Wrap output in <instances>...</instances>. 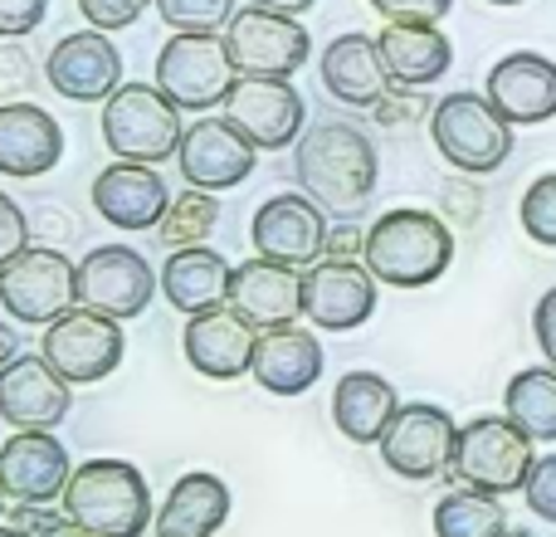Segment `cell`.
I'll return each mask as SVG.
<instances>
[{
  "label": "cell",
  "instance_id": "obj_12",
  "mask_svg": "<svg viewBox=\"0 0 556 537\" xmlns=\"http://www.w3.org/2000/svg\"><path fill=\"white\" fill-rule=\"evenodd\" d=\"M454 445H459V425L444 405L415 401L401 405V415L391 421V430L381 435V460L401 479H440L444 470H454Z\"/></svg>",
  "mask_w": 556,
  "mask_h": 537
},
{
  "label": "cell",
  "instance_id": "obj_33",
  "mask_svg": "<svg viewBox=\"0 0 556 537\" xmlns=\"http://www.w3.org/2000/svg\"><path fill=\"white\" fill-rule=\"evenodd\" d=\"M215 225H220V201H215V191H195V186H186V191L172 196V205H166L156 235H162L166 250H191V245L211 240Z\"/></svg>",
  "mask_w": 556,
  "mask_h": 537
},
{
  "label": "cell",
  "instance_id": "obj_29",
  "mask_svg": "<svg viewBox=\"0 0 556 537\" xmlns=\"http://www.w3.org/2000/svg\"><path fill=\"white\" fill-rule=\"evenodd\" d=\"M225 519H230V489H225V479L195 470L172 484V494L156 509L152 533L156 537H215L225 528Z\"/></svg>",
  "mask_w": 556,
  "mask_h": 537
},
{
  "label": "cell",
  "instance_id": "obj_36",
  "mask_svg": "<svg viewBox=\"0 0 556 537\" xmlns=\"http://www.w3.org/2000/svg\"><path fill=\"white\" fill-rule=\"evenodd\" d=\"M147 5H156V0H78V15L88 20V29L117 35V29L137 25L147 15Z\"/></svg>",
  "mask_w": 556,
  "mask_h": 537
},
{
  "label": "cell",
  "instance_id": "obj_41",
  "mask_svg": "<svg viewBox=\"0 0 556 537\" xmlns=\"http://www.w3.org/2000/svg\"><path fill=\"white\" fill-rule=\"evenodd\" d=\"M20 250H29V225H25V211L0 191V268L15 260Z\"/></svg>",
  "mask_w": 556,
  "mask_h": 537
},
{
  "label": "cell",
  "instance_id": "obj_13",
  "mask_svg": "<svg viewBox=\"0 0 556 537\" xmlns=\"http://www.w3.org/2000/svg\"><path fill=\"white\" fill-rule=\"evenodd\" d=\"M254 162H260V147L225 113L195 117L181 137V152H176V166L195 191H235L240 182H250Z\"/></svg>",
  "mask_w": 556,
  "mask_h": 537
},
{
  "label": "cell",
  "instance_id": "obj_40",
  "mask_svg": "<svg viewBox=\"0 0 556 537\" xmlns=\"http://www.w3.org/2000/svg\"><path fill=\"white\" fill-rule=\"evenodd\" d=\"M522 499H528V509L538 513V519L556 523V454H542V460L532 464V474H528V489H522Z\"/></svg>",
  "mask_w": 556,
  "mask_h": 537
},
{
  "label": "cell",
  "instance_id": "obj_47",
  "mask_svg": "<svg viewBox=\"0 0 556 537\" xmlns=\"http://www.w3.org/2000/svg\"><path fill=\"white\" fill-rule=\"evenodd\" d=\"M0 537H35V533H25V528H15V523H10V528H0Z\"/></svg>",
  "mask_w": 556,
  "mask_h": 537
},
{
  "label": "cell",
  "instance_id": "obj_3",
  "mask_svg": "<svg viewBox=\"0 0 556 537\" xmlns=\"http://www.w3.org/2000/svg\"><path fill=\"white\" fill-rule=\"evenodd\" d=\"M59 509L78 523L88 537H142L152 513V489H147L142 470L127 460H84L74 464Z\"/></svg>",
  "mask_w": 556,
  "mask_h": 537
},
{
  "label": "cell",
  "instance_id": "obj_14",
  "mask_svg": "<svg viewBox=\"0 0 556 537\" xmlns=\"http://www.w3.org/2000/svg\"><path fill=\"white\" fill-rule=\"evenodd\" d=\"M327 211L317 201H307L303 191H278L254 211L250 240L260 260L288 264V268H307L323 260L327 250Z\"/></svg>",
  "mask_w": 556,
  "mask_h": 537
},
{
  "label": "cell",
  "instance_id": "obj_10",
  "mask_svg": "<svg viewBox=\"0 0 556 537\" xmlns=\"http://www.w3.org/2000/svg\"><path fill=\"white\" fill-rule=\"evenodd\" d=\"M123 323L108 313H93V308H74L59 323L45 327V342H39V357L64 376L68 386H88L103 382V376L117 372L123 362Z\"/></svg>",
  "mask_w": 556,
  "mask_h": 537
},
{
  "label": "cell",
  "instance_id": "obj_22",
  "mask_svg": "<svg viewBox=\"0 0 556 537\" xmlns=\"http://www.w3.org/2000/svg\"><path fill=\"white\" fill-rule=\"evenodd\" d=\"M172 205L162 172L142 162H113L93 176V211L113 230H156Z\"/></svg>",
  "mask_w": 556,
  "mask_h": 537
},
{
  "label": "cell",
  "instance_id": "obj_1",
  "mask_svg": "<svg viewBox=\"0 0 556 537\" xmlns=\"http://www.w3.org/2000/svg\"><path fill=\"white\" fill-rule=\"evenodd\" d=\"M293 176H298L307 201H317L323 211L356 215L366 201H371L381 162H376V147L362 127L332 117V123H317L298 137Z\"/></svg>",
  "mask_w": 556,
  "mask_h": 537
},
{
  "label": "cell",
  "instance_id": "obj_4",
  "mask_svg": "<svg viewBox=\"0 0 556 537\" xmlns=\"http://www.w3.org/2000/svg\"><path fill=\"white\" fill-rule=\"evenodd\" d=\"M103 142L117 162H142V166H162L166 157L181 152V108L162 93L156 84H123L113 98L103 103Z\"/></svg>",
  "mask_w": 556,
  "mask_h": 537
},
{
  "label": "cell",
  "instance_id": "obj_27",
  "mask_svg": "<svg viewBox=\"0 0 556 537\" xmlns=\"http://www.w3.org/2000/svg\"><path fill=\"white\" fill-rule=\"evenodd\" d=\"M230 278H235V264L225 260V254H215L211 245H191V250L166 254L162 294L172 308L195 317V313H211V308L230 303Z\"/></svg>",
  "mask_w": 556,
  "mask_h": 537
},
{
  "label": "cell",
  "instance_id": "obj_9",
  "mask_svg": "<svg viewBox=\"0 0 556 537\" xmlns=\"http://www.w3.org/2000/svg\"><path fill=\"white\" fill-rule=\"evenodd\" d=\"M225 49H230L240 78H293L313 54V35L298 15L244 5L225 25Z\"/></svg>",
  "mask_w": 556,
  "mask_h": 537
},
{
  "label": "cell",
  "instance_id": "obj_2",
  "mask_svg": "<svg viewBox=\"0 0 556 537\" xmlns=\"http://www.w3.org/2000/svg\"><path fill=\"white\" fill-rule=\"evenodd\" d=\"M362 264L376 274V284L391 288H425L454 264V230L430 211H386L381 221L366 225V254Z\"/></svg>",
  "mask_w": 556,
  "mask_h": 537
},
{
  "label": "cell",
  "instance_id": "obj_43",
  "mask_svg": "<svg viewBox=\"0 0 556 537\" xmlns=\"http://www.w3.org/2000/svg\"><path fill=\"white\" fill-rule=\"evenodd\" d=\"M532 333H538V347L547 352V362L556 366V288H547L532 308Z\"/></svg>",
  "mask_w": 556,
  "mask_h": 537
},
{
  "label": "cell",
  "instance_id": "obj_45",
  "mask_svg": "<svg viewBox=\"0 0 556 537\" xmlns=\"http://www.w3.org/2000/svg\"><path fill=\"white\" fill-rule=\"evenodd\" d=\"M250 5H260V10H278V15H298V20H303L307 10L317 5V0H250Z\"/></svg>",
  "mask_w": 556,
  "mask_h": 537
},
{
  "label": "cell",
  "instance_id": "obj_48",
  "mask_svg": "<svg viewBox=\"0 0 556 537\" xmlns=\"http://www.w3.org/2000/svg\"><path fill=\"white\" fill-rule=\"evenodd\" d=\"M503 537H532L528 528H508V533H503Z\"/></svg>",
  "mask_w": 556,
  "mask_h": 537
},
{
  "label": "cell",
  "instance_id": "obj_37",
  "mask_svg": "<svg viewBox=\"0 0 556 537\" xmlns=\"http://www.w3.org/2000/svg\"><path fill=\"white\" fill-rule=\"evenodd\" d=\"M386 25H440L454 10V0H366Z\"/></svg>",
  "mask_w": 556,
  "mask_h": 537
},
{
  "label": "cell",
  "instance_id": "obj_5",
  "mask_svg": "<svg viewBox=\"0 0 556 537\" xmlns=\"http://www.w3.org/2000/svg\"><path fill=\"white\" fill-rule=\"evenodd\" d=\"M430 137L454 172L489 176L513 157V123L483 93H450L430 108Z\"/></svg>",
  "mask_w": 556,
  "mask_h": 537
},
{
  "label": "cell",
  "instance_id": "obj_23",
  "mask_svg": "<svg viewBox=\"0 0 556 537\" xmlns=\"http://www.w3.org/2000/svg\"><path fill=\"white\" fill-rule=\"evenodd\" d=\"M230 308L244 317V323L260 327V333L298 323V317H303V268L260 260V254L244 260V264H235Z\"/></svg>",
  "mask_w": 556,
  "mask_h": 537
},
{
  "label": "cell",
  "instance_id": "obj_21",
  "mask_svg": "<svg viewBox=\"0 0 556 537\" xmlns=\"http://www.w3.org/2000/svg\"><path fill=\"white\" fill-rule=\"evenodd\" d=\"M74 464L68 450L54 440V430H15L0 445V484L15 503H49L64 499Z\"/></svg>",
  "mask_w": 556,
  "mask_h": 537
},
{
  "label": "cell",
  "instance_id": "obj_31",
  "mask_svg": "<svg viewBox=\"0 0 556 537\" xmlns=\"http://www.w3.org/2000/svg\"><path fill=\"white\" fill-rule=\"evenodd\" d=\"M503 411L532 440H556V366H528L508 382Z\"/></svg>",
  "mask_w": 556,
  "mask_h": 537
},
{
  "label": "cell",
  "instance_id": "obj_46",
  "mask_svg": "<svg viewBox=\"0 0 556 537\" xmlns=\"http://www.w3.org/2000/svg\"><path fill=\"white\" fill-rule=\"evenodd\" d=\"M20 357V337H15V327L10 323H0V372H5L10 362Z\"/></svg>",
  "mask_w": 556,
  "mask_h": 537
},
{
  "label": "cell",
  "instance_id": "obj_38",
  "mask_svg": "<svg viewBox=\"0 0 556 537\" xmlns=\"http://www.w3.org/2000/svg\"><path fill=\"white\" fill-rule=\"evenodd\" d=\"M10 523L35 537H88L64 509H49V503H15V519Z\"/></svg>",
  "mask_w": 556,
  "mask_h": 537
},
{
  "label": "cell",
  "instance_id": "obj_25",
  "mask_svg": "<svg viewBox=\"0 0 556 537\" xmlns=\"http://www.w3.org/2000/svg\"><path fill=\"white\" fill-rule=\"evenodd\" d=\"M323 88L346 108H376L391 88V68L381 59L376 35H337L323 49Z\"/></svg>",
  "mask_w": 556,
  "mask_h": 537
},
{
  "label": "cell",
  "instance_id": "obj_7",
  "mask_svg": "<svg viewBox=\"0 0 556 537\" xmlns=\"http://www.w3.org/2000/svg\"><path fill=\"white\" fill-rule=\"evenodd\" d=\"M235 78H240V68H235L230 49H225V35H172L162 49H156L152 84L162 88L181 113L225 108Z\"/></svg>",
  "mask_w": 556,
  "mask_h": 537
},
{
  "label": "cell",
  "instance_id": "obj_8",
  "mask_svg": "<svg viewBox=\"0 0 556 537\" xmlns=\"http://www.w3.org/2000/svg\"><path fill=\"white\" fill-rule=\"evenodd\" d=\"M0 308L29 327L59 323L78 308V264L49 245H29L0 268Z\"/></svg>",
  "mask_w": 556,
  "mask_h": 537
},
{
  "label": "cell",
  "instance_id": "obj_11",
  "mask_svg": "<svg viewBox=\"0 0 556 537\" xmlns=\"http://www.w3.org/2000/svg\"><path fill=\"white\" fill-rule=\"evenodd\" d=\"M162 284L147 254H137L132 245H98L93 254L78 260V308H93L108 317H137L152 308V294Z\"/></svg>",
  "mask_w": 556,
  "mask_h": 537
},
{
  "label": "cell",
  "instance_id": "obj_28",
  "mask_svg": "<svg viewBox=\"0 0 556 537\" xmlns=\"http://www.w3.org/2000/svg\"><path fill=\"white\" fill-rule=\"evenodd\" d=\"M395 415L401 396L381 372H342V382L332 386V421L352 445H381Z\"/></svg>",
  "mask_w": 556,
  "mask_h": 537
},
{
  "label": "cell",
  "instance_id": "obj_6",
  "mask_svg": "<svg viewBox=\"0 0 556 537\" xmlns=\"http://www.w3.org/2000/svg\"><path fill=\"white\" fill-rule=\"evenodd\" d=\"M538 464L532 454V435L513 425L508 415H479V421L459 425V445H454V479L464 489L483 494H518L528 489V474Z\"/></svg>",
  "mask_w": 556,
  "mask_h": 537
},
{
  "label": "cell",
  "instance_id": "obj_20",
  "mask_svg": "<svg viewBox=\"0 0 556 537\" xmlns=\"http://www.w3.org/2000/svg\"><path fill=\"white\" fill-rule=\"evenodd\" d=\"M254 342H260V327L244 323L230 303L186 317L181 333L186 362L211 382H240L244 372H254Z\"/></svg>",
  "mask_w": 556,
  "mask_h": 537
},
{
  "label": "cell",
  "instance_id": "obj_49",
  "mask_svg": "<svg viewBox=\"0 0 556 537\" xmlns=\"http://www.w3.org/2000/svg\"><path fill=\"white\" fill-rule=\"evenodd\" d=\"M489 5H522V0H489Z\"/></svg>",
  "mask_w": 556,
  "mask_h": 537
},
{
  "label": "cell",
  "instance_id": "obj_35",
  "mask_svg": "<svg viewBox=\"0 0 556 537\" xmlns=\"http://www.w3.org/2000/svg\"><path fill=\"white\" fill-rule=\"evenodd\" d=\"M518 221H522V230H528L538 245L556 250V172L538 176V182H532L528 191H522Z\"/></svg>",
  "mask_w": 556,
  "mask_h": 537
},
{
  "label": "cell",
  "instance_id": "obj_30",
  "mask_svg": "<svg viewBox=\"0 0 556 537\" xmlns=\"http://www.w3.org/2000/svg\"><path fill=\"white\" fill-rule=\"evenodd\" d=\"M376 45H381V59L391 68V84L401 88L440 84L454 64V45L440 25H386Z\"/></svg>",
  "mask_w": 556,
  "mask_h": 537
},
{
  "label": "cell",
  "instance_id": "obj_18",
  "mask_svg": "<svg viewBox=\"0 0 556 537\" xmlns=\"http://www.w3.org/2000/svg\"><path fill=\"white\" fill-rule=\"evenodd\" d=\"M483 98L508 117L513 127H538L556 117V59L538 49H513L483 78Z\"/></svg>",
  "mask_w": 556,
  "mask_h": 537
},
{
  "label": "cell",
  "instance_id": "obj_15",
  "mask_svg": "<svg viewBox=\"0 0 556 537\" xmlns=\"http://www.w3.org/2000/svg\"><path fill=\"white\" fill-rule=\"evenodd\" d=\"M225 117L250 137L260 152H283L303 137L307 103L293 88V78H235L225 98Z\"/></svg>",
  "mask_w": 556,
  "mask_h": 537
},
{
  "label": "cell",
  "instance_id": "obj_16",
  "mask_svg": "<svg viewBox=\"0 0 556 537\" xmlns=\"http://www.w3.org/2000/svg\"><path fill=\"white\" fill-rule=\"evenodd\" d=\"M376 313V274L362 260H317L303 268V317L323 333H352Z\"/></svg>",
  "mask_w": 556,
  "mask_h": 537
},
{
  "label": "cell",
  "instance_id": "obj_26",
  "mask_svg": "<svg viewBox=\"0 0 556 537\" xmlns=\"http://www.w3.org/2000/svg\"><path fill=\"white\" fill-rule=\"evenodd\" d=\"M250 376L269 396H303L307 386H317V376H323V342L298 323L269 327V333H260V342H254Z\"/></svg>",
  "mask_w": 556,
  "mask_h": 537
},
{
  "label": "cell",
  "instance_id": "obj_17",
  "mask_svg": "<svg viewBox=\"0 0 556 537\" xmlns=\"http://www.w3.org/2000/svg\"><path fill=\"white\" fill-rule=\"evenodd\" d=\"M45 78L68 103H108L123 88V54L103 29H74L49 49Z\"/></svg>",
  "mask_w": 556,
  "mask_h": 537
},
{
  "label": "cell",
  "instance_id": "obj_42",
  "mask_svg": "<svg viewBox=\"0 0 556 537\" xmlns=\"http://www.w3.org/2000/svg\"><path fill=\"white\" fill-rule=\"evenodd\" d=\"M45 15H49V0H0V39L29 35V29H39Z\"/></svg>",
  "mask_w": 556,
  "mask_h": 537
},
{
  "label": "cell",
  "instance_id": "obj_39",
  "mask_svg": "<svg viewBox=\"0 0 556 537\" xmlns=\"http://www.w3.org/2000/svg\"><path fill=\"white\" fill-rule=\"evenodd\" d=\"M420 93H425V88H401V84H391V88L381 93V103L371 108V117H376L381 127L415 123V117L425 113V98H420Z\"/></svg>",
  "mask_w": 556,
  "mask_h": 537
},
{
  "label": "cell",
  "instance_id": "obj_44",
  "mask_svg": "<svg viewBox=\"0 0 556 537\" xmlns=\"http://www.w3.org/2000/svg\"><path fill=\"white\" fill-rule=\"evenodd\" d=\"M327 260H362L366 254V230H356V225H332L327 230Z\"/></svg>",
  "mask_w": 556,
  "mask_h": 537
},
{
  "label": "cell",
  "instance_id": "obj_19",
  "mask_svg": "<svg viewBox=\"0 0 556 537\" xmlns=\"http://www.w3.org/2000/svg\"><path fill=\"white\" fill-rule=\"evenodd\" d=\"M68 405H74V386L45 357L20 352L0 372V421L15 430H54V425H64Z\"/></svg>",
  "mask_w": 556,
  "mask_h": 537
},
{
  "label": "cell",
  "instance_id": "obj_34",
  "mask_svg": "<svg viewBox=\"0 0 556 537\" xmlns=\"http://www.w3.org/2000/svg\"><path fill=\"white\" fill-rule=\"evenodd\" d=\"M156 15L172 35H225L240 10L235 0H156Z\"/></svg>",
  "mask_w": 556,
  "mask_h": 537
},
{
  "label": "cell",
  "instance_id": "obj_24",
  "mask_svg": "<svg viewBox=\"0 0 556 537\" xmlns=\"http://www.w3.org/2000/svg\"><path fill=\"white\" fill-rule=\"evenodd\" d=\"M64 157V127L39 103H0V176H45Z\"/></svg>",
  "mask_w": 556,
  "mask_h": 537
},
{
  "label": "cell",
  "instance_id": "obj_50",
  "mask_svg": "<svg viewBox=\"0 0 556 537\" xmlns=\"http://www.w3.org/2000/svg\"><path fill=\"white\" fill-rule=\"evenodd\" d=\"M5 499H10V494H5V484H0V513H5Z\"/></svg>",
  "mask_w": 556,
  "mask_h": 537
},
{
  "label": "cell",
  "instance_id": "obj_32",
  "mask_svg": "<svg viewBox=\"0 0 556 537\" xmlns=\"http://www.w3.org/2000/svg\"><path fill=\"white\" fill-rule=\"evenodd\" d=\"M508 533V509L498 494L483 489H454L434 503V537H503Z\"/></svg>",
  "mask_w": 556,
  "mask_h": 537
}]
</instances>
